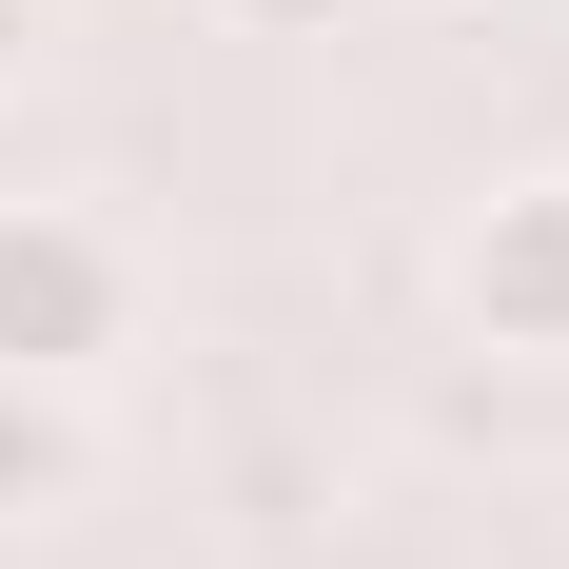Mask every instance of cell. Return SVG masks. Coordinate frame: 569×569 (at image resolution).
<instances>
[{"instance_id": "obj_1", "label": "cell", "mask_w": 569, "mask_h": 569, "mask_svg": "<svg viewBox=\"0 0 569 569\" xmlns=\"http://www.w3.org/2000/svg\"><path fill=\"white\" fill-rule=\"evenodd\" d=\"M138 276H118L99 217H0V373H99Z\"/></svg>"}, {"instance_id": "obj_2", "label": "cell", "mask_w": 569, "mask_h": 569, "mask_svg": "<svg viewBox=\"0 0 569 569\" xmlns=\"http://www.w3.org/2000/svg\"><path fill=\"white\" fill-rule=\"evenodd\" d=\"M452 295L491 315V353H569V177H530L452 236Z\"/></svg>"}, {"instance_id": "obj_3", "label": "cell", "mask_w": 569, "mask_h": 569, "mask_svg": "<svg viewBox=\"0 0 569 569\" xmlns=\"http://www.w3.org/2000/svg\"><path fill=\"white\" fill-rule=\"evenodd\" d=\"M79 471H99V452H79L59 373H0V530H20V511H79Z\"/></svg>"}, {"instance_id": "obj_4", "label": "cell", "mask_w": 569, "mask_h": 569, "mask_svg": "<svg viewBox=\"0 0 569 569\" xmlns=\"http://www.w3.org/2000/svg\"><path fill=\"white\" fill-rule=\"evenodd\" d=\"M236 40H315V20H335V0H217Z\"/></svg>"}, {"instance_id": "obj_5", "label": "cell", "mask_w": 569, "mask_h": 569, "mask_svg": "<svg viewBox=\"0 0 569 569\" xmlns=\"http://www.w3.org/2000/svg\"><path fill=\"white\" fill-rule=\"evenodd\" d=\"M0 59H20V0H0Z\"/></svg>"}]
</instances>
